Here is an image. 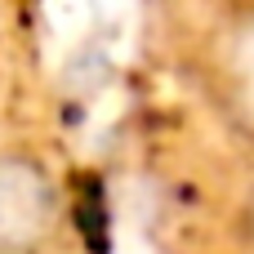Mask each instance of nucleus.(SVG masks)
Returning a JSON list of instances; mask_svg holds the SVG:
<instances>
[{
	"label": "nucleus",
	"mask_w": 254,
	"mask_h": 254,
	"mask_svg": "<svg viewBox=\"0 0 254 254\" xmlns=\"http://www.w3.org/2000/svg\"><path fill=\"white\" fill-rule=\"evenodd\" d=\"M188 80L210 121L254 152V0L223 4L196 36Z\"/></svg>",
	"instance_id": "1"
},
{
	"label": "nucleus",
	"mask_w": 254,
	"mask_h": 254,
	"mask_svg": "<svg viewBox=\"0 0 254 254\" xmlns=\"http://www.w3.org/2000/svg\"><path fill=\"white\" fill-rule=\"evenodd\" d=\"M67 228V192L36 152H0V254H49Z\"/></svg>",
	"instance_id": "2"
},
{
	"label": "nucleus",
	"mask_w": 254,
	"mask_h": 254,
	"mask_svg": "<svg viewBox=\"0 0 254 254\" xmlns=\"http://www.w3.org/2000/svg\"><path fill=\"white\" fill-rule=\"evenodd\" d=\"M232 237H237V246L246 254H254V179L246 183V192H241V201H237V214H232Z\"/></svg>",
	"instance_id": "3"
}]
</instances>
